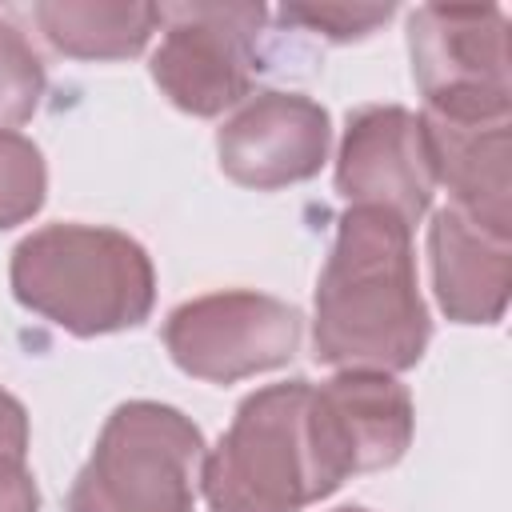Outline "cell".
<instances>
[{"label": "cell", "instance_id": "cell-14", "mask_svg": "<svg viewBox=\"0 0 512 512\" xmlns=\"http://www.w3.org/2000/svg\"><path fill=\"white\" fill-rule=\"evenodd\" d=\"M48 192L40 148L20 132H0V232L32 220Z\"/></svg>", "mask_w": 512, "mask_h": 512}, {"label": "cell", "instance_id": "cell-15", "mask_svg": "<svg viewBox=\"0 0 512 512\" xmlns=\"http://www.w3.org/2000/svg\"><path fill=\"white\" fill-rule=\"evenodd\" d=\"M44 96V64L32 48V40L0 20V132H12L16 124L32 120Z\"/></svg>", "mask_w": 512, "mask_h": 512}, {"label": "cell", "instance_id": "cell-8", "mask_svg": "<svg viewBox=\"0 0 512 512\" xmlns=\"http://www.w3.org/2000/svg\"><path fill=\"white\" fill-rule=\"evenodd\" d=\"M412 80L424 104H512L500 8L424 4L408 16Z\"/></svg>", "mask_w": 512, "mask_h": 512}, {"label": "cell", "instance_id": "cell-12", "mask_svg": "<svg viewBox=\"0 0 512 512\" xmlns=\"http://www.w3.org/2000/svg\"><path fill=\"white\" fill-rule=\"evenodd\" d=\"M432 292L456 324H496L512 288V240L444 204L428 224Z\"/></svg>", "mask_w": 512, "mask_h": 512}, {"label": "cell", "instance_id": "cell-1", "mask_svg": "<svg viewBox=\"0 0 512 512\" xmlns=\"http://www.w3.org/2000/svg\"><path fill=\"white\" fill-rule=\"evenodd\" d=\"M428 336L412 228L384 208H348L316 284V360L336 372L392 376L424 356Z\"/></svg>", "mask_w": 512, "mask_h": 512}, {"label": "cell", "instance_id": "cell-13", "mask_svg": "<svg viewBox=\"0 0 512 512\" xmlns=\"http://www.w3.org/2000/svg\"><path fill=\"white\" fill-rule=\"evenodd\" d=\"M32 16L44 40L72 60H128L160 28V8L140 0H44Z\"/></svg>", "mask_w": 512, "mask_h": 512}, {"label": "cell", "instance_id": "cell-10", "mask_svg": "<svg viewBox=\"0 0 512 512\" xmlns=\"http://www.w3.org/2000/svg\"><path fill=\"white\" fill-rule=\"evenodd\" d=\"M336 192L348 208H384L412 228L436 192L420 116L400 104L356 108L336 152Z\"/></svg>", "mask_w": 512, "mask_h": 512}, {"label": "cell", "instance_id": "cell-3", "mask_svg": "<svg viewBox=\"0 0 512 512\" xmlns=\"http://www.w3.org/2000/svg\"><path fill=\"white\" fill-rule=\"evenodd\" d=\"M308 396V380H288L252 392L236 408L200 464L208 512H304L336 492L316 460Z\"/></svg>", "mask_w": 512, "mask_h": 512}, {"label": "cell", "instance_id": "cell-5", "mask_svg": "<svg viewBox=\"0 0 512 512\" xmlns=\"http://www.w3.org/2000/svg\"><path fill=\"white\" fill-rule=\"evenodd\" d=\"M268 8L248 0H192L160 4V48L152 52V80L188 116H220L252 92L256 40Z\"/></svg>", "mask_w": 512, "mask_h": 512}, {"label": "cell", "instance_id": "cell-19", "mask_svg": "<svg viewBox=\"0 0 512 512\" xmlns=\"http://www.w3.org/2000/svg\"><path fill=\"white\" fill-rule=\"evenodd\" d=\"M336 512H368V508H356V504H348V508H336Z\"/></svg>", "mask_w": 512, "mask_h": 512}, {"label": "cell", "instance_id": "cell-17", "mask_svg": "<svg viewBox=\"0 0 512 512\" xmlns=\"http://www.w3.org/2000/svg\"><path fill=\"white\" fill-rule=\"evenodd\" d=\"M0 512H40V492L20 456H0Z\"/></svg>", "mask_w": 512, "mask_h": 512}, {"label": "cell", "instance_id": "cell-6", "mask_svg": "<svg viewBox=\"0 0 512 512\" xmlns=\"http://www.w3.org/2000/svg\"><path fill=\"white\" fill-rule=\"evenodd\" d=\"M300 312L264 292H208L164 320L172 364L208 384H236L288 364L300 348Z\"/></svg>", "mask_w": 512, "mask_h": 512}, {"label": "cell", "instance_id": "cell-9", "mask_svg": "<svg viewBox=\"0 0 512 512\" xmlns=\"http://www.w3.org/2000/svg\"><path fill=\"white\" fill-rule=\"evenodd\" d=\"M420 124L452 208L512 240V104H424Z\"/></svg>", "mask_w": 512, "mask_h": 512}, {"label": "cell", "instance_id": "cell-7", "mask_svg": "<svg viewBox=\"0 0 512 512\" xmlns=\"http://www.w3.org/2000/svg\"><path fill=\"white\" fill-rule=\"evenodd\" d=\"M316 460L332 488L348 476L392 468L416 428L408 388L388 372H336L308 396Z\"/></svg>", "mask_w": 512, "mask_h": 512}, {"label": "cell", "instance_id": "cell-4", "mask_svg": "<svg viewBox=\"0 0 512 512\" xmlns=\"http://www.w3.org/2000/svg\"><path fill=\"white\" fill-rule=\"evenodd\" d=\"M200 428L172 404H120L76 472L68 512H196Z\"/></svg>", "mask_w": 512, "mask_h": 512}, {"label": "cell", "instance_id": "cell-2", "mask_svg": "<svg viewBox=\"0 0 512 512\" xmlns=\"http://www.w3.org/2000/svg\"><path fill=\"white\" fill-rule=\"evenodd\" d=\"M12 296L72 336H108L148 320L156 272L148 252L116 228L48 224L12 252Z\"/></svg>", "mask_w": 512, "mask_h": 512}, {"label": "cell", "instance_id": "cell-16", "mask_svg": "<svg viewBox=\"0 0 512 512\" xmlns=\"http://www.w3.org/2000/svg\"><path fill=\"white\" fill-rule=\"evenodd\" d=\"M388 16H392V4H288L280 8L284 24H300L304 32H316L336 44L376 32Z\"/></svg>", "mask_w": 512, "mask_h": 512}, {"label": "cell", "instance_id": "cell-18", "mask_svg": "<svg viewBox=\"0 0 512 512\" xmlns=\"http://www.w3.org/2000/svg\"><path fill=\"white\" fill-rule=\"evenodd\" d=\"M0 456H28V412L24 404L0 388Z\"/></svg>", "mask_w": 512, "mask_h": 512}, {"label": "cell", "instance_id": "cell-11", "mask_svg": "<svg viewBox=\"0 0 512 512\" xmlns=\"http://www.w3.org/2000/svg\"><path fill=\"white\" fill-rule=\"evenodd\" d=\"M328 144V112L300 92H256L216 132L224 176L256 192L312 180L328 160Z\"/></svg>", "mask_w": 512, "mask_h": 512}]
</instances>
